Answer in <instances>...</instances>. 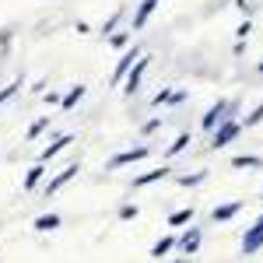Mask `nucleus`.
<instances>
[{
    "label": "nucleus",
    "mask_w": 263,
    "mask_h": 263,
    "mask_svg": "<svg viewBox=\"0 0 263 263\" xmlns=\"http://www.w3.org/2000/svg\"><path fill=\"white\" fill-rule=\"evenodd\" d=\"M232 112H235V102H224V99H218L214 105H211V109H207V112H203L200 126L214 134V130H218L221 123H228V120H232Z\"/></svg>",
    "instance_id": "obj_1"
},
{
    "label": "nucleus",
    "mask_w": 263,
    "mask_h": 263,
    "mask_svg": "<svg viewBox=\"0 0 263 263\" xmlns=\"http://www.w3.org/2000/svg\"><path fill=\"white\" fill-rule=\"evenodd\" d=\"M141 57H144V53H141V46H130V49H126V53L120 57L116 70H112V84H123V81H126V74H130V70L137 67V60H141Z\"/></svg>",
    "instance_id": "obj_2"
},
{
    "label": "nucleus",
    "mask_w": 263,
    "mask_h": 263,
    "mask_svg": "<svg viewBox=\"0 0 263 263\" xmlns=\"http://www.w3.org/2000/svg\"><path fill=\"white\" fill-rule=\"evenodd\" d=\"M239 134H242V123H235V120L221 123V126H218V130L211 134V147H214V151H221L224 144H232L235 137H239Z\"/></svg>",
    "instance_id": "obj_3"
},
{
    "label": "nucleus",
    "mask_w": 263,
    "mask_h": 263,
    "mask_svg": "<svg viewBox=\"0 0 263 263\" xmlns=\"http://www.w3.org/2000/svg\"><path fill=\"white\" fill-rule=\"evenodd\" d=\"M147 155H151V147H147V144H137V147H130V151H120V155H112V158H109V168L134 165V162H141V158H147Z\"/></svg>",
    "instance_id": "obj_4"
},
{
    "label": "nucleus",
    "mask_w": 263,
    "mask_h": 263,
    "mask_svg": "<svg viewBox=\"0 0 263 263\" xmlns=\"http://www.w3.org/2000/svg\"><path fill=\"white\" fill-rule=\"evenodd\" d=\"M200 242H203V232H200V228H186V232L179 235L182 256H190V260H193V256H197V249H200Z\"/></svg>",
    "instance_id": "obj_5"
},
{
    "label": "nucleus",
    "mask_w": 263,
    "mask_h": 263,
    "mask_svg": "<svg viewBox=\"0 0 263 263\" xmlns=\"http://www.w3.org/2000/svg\"><path fill=\"white\" fill-rule=\"evenodd\" d=\"M263 246V221H256L253 228H246V235H242V253L249 256V253H256Z\"/></svg>",
    "instance_id": "obj_6"
},
{
    "label": "nucleus",
    "mask_w": 263,
    "mask_h": 263,
    "mask_svg": "<svg viewBox=\"0 0 263 263\" xmlns=\"http://www.w3.org/2000/svg\"><path fill=\"white\" fill-rule=\"evenodd\" d=\"M147 63H151V57H141V60H137V67H134V70L126 74V81H123V91H130V95L137 91V84H141L144 70H147Z\"/></svg>",
    "instance_id": "obj_7"
},
{
    "label": "nucleus",
    "mask_w": 263,
    "mask_h": 263,
    "mask_svg": "<svg viewBox=\"0 0 263 263\" xmlns=\"http://www.w3.org/2000/svg\"><path fill=\"white\" fill-rule=\"evenodd\" d=\"M158 4H162V0H141V7H137V14H134V32H141L144 25H147V18L155 14Z\"/></svg>",
    "instance_id": "obj_8"
},
{
    "label": "nucleus",
    "mask_w": 263,
    "mask_h": 263,
    "mask_svg": "<svg viewBox=\"0 0 263 263\" xmlns=\"http://www.w3.org/2000/svg\"><path fill=\"white\" fill-rule=\"evenodd\" d=\"M242 211V200H228V203H218L214 211H211V218L214 221H228V218H235Z\"/></svg>",
    "instance_id": "obj_9"
},
{
    "label": "nucleus",
    "mask_w": 263,
    "mask_h": 263,
    "mask_svg": "<svg viewBox=\"0 0 263 263\" xmlns=\"http://www.w3.org/2000/svg\"><path fill=\"white\" fill-rule=\"evenodd\" d=\"M74 176H78V165H67L63 172H57L53 179L46 182V193H57V190H60V186H67V182L74 179Z\"/></svg>",
    "instance_id": "obj_10"
},
{
    "label": "nucleus",
    "mask_w": 263,
    "mask_h": 263,
    "mask_svg": "<svg viewBox=\"0 0 263 263\" xmlns=\"http://www.w3.org/2000/svg\"><path fill=\"white\" fill-rule=\"evenodd\" d=\"M67 144H74V137H70V134H67V137H60V141H53L49 147H42V151H39V162L46 165L49 158H53V155H60V151L67 147Z\"/></svg>",
    "instance_id": "obj_11"
},
{
    "label": "nucleus",
    "mask_w": 263,
    "mask_h": 263,
    "mask_svg": "<svg viewBox=\"0 0 263 263\" xmlns=\"http://www.w3.org/2000/svg\"><path fill=\"white\" fill-rule=\"evenodd\" d=\"M84 91H88V88H84V84H74V88H70V91H67V95H63L60 109H67V112H70V109H74V105H78V102L84 99Z\"/></svg>",
    "instance_id": "obj_12"
},
{
    "label": "nucleus",
    "mask_w": 263,
    "mask_h": 263,
    "mask_svg": "<svg viewBox=\"0 0 263 263\" xmlns=\"http://www.w3.org/2000/svg\"><path fill=\"white\" fill-rule=\"evenodd\" d=\"M42 176H46V165L35 162L32 168H28V176H25V182H21V186H25V190H35V186L42 182Z\"/></svg>",
    "instance_id": "obj_13"
},
{
    "label": "nucleus",
    "mask_w": 263,
    "mask_h": 263,
    "mask_svg": "<svg viewBox=\"0 0 263 263\" xmlns=\"http://www.w3.org/2000/svg\"><path fill=\"white\" fill-rule=\"evenodd\" d=\"M165 176H168V168H151V172H144V176H137V179H134V186H137V190H141V186H151V182H158V179H165Z\"/></svg>",
    "instance_id": "obj_14"
},
{
    "label": "nucleus",
    "mask_w": 263,
    "mask_h": 263,
    "mask_svg": "<svg viewBox=\"0 0 263 263\" xmlns=\"http://www.w3.org/2000/svg\"><path fill=\"white\" fill-rule=\"evenodd\" d=\"M197 218V211L193 207H182V211H176V214H168V228H179V224H190Z\"/></svg>",
    "instance_id": "obj_15"
},
{
    "label": "nucleus",
    "mask_w": 263,
    "mask_h": 263,
    "mask_svg": "<svg viewBox=\"0 0 263 263\" xmlns=\"http://www.w3.org/2000/svg\"><path fill=\"white\" fill-rule=\"evenodd\" d=\"M32 228L35 232H53V228H60V214H39Z\"/></svg>",
    "instance_id": "obj_16"
},
{
    "label": "nucleus",
    "mask_w": 263,
    "mask_h": 263,
    "mask_svg": "<svg viewBox=\"0 0 263 263\" xmlns=\"http://www.w3.org/2000/svg\"><path fill=\"white\" fill-rule=\"evenodd\" d=\"M172 246H179V239H176V235H165V239H158V242H155L151 256H155V260H162L165 253H172Z\"/></svg>",
    "instance_id": "obj_17"
},
{
    "label": "nucleus",
    "mask_w": 263,
    "mask_h": 263,
    "mask_svg": "<svg viewBox=\"0 0 263 263\" xmlns=\"http://www.w3.org/2000/svg\"><path fill=\"white\" fill-rule=\"evenodd\" d=\"M260 165H263L260 155H235L232 158V168H260Z\"/></svg>",
    "instance_id": "obj_18"
},
{
    "label": "nucleus",
    "mask_w": 263,
    "mask_h": 263,
    "mask_svg": "<svg viewBox=\"0 0 263 263\" xmlns=\"http://www.w3.org/2000/svg\"><path fill=\"white\" fill-rule=\"evenodd\" d=\"M190 144H193V137H190V134H179L176 144H168V155H179V151H186Z\"/></svg>",
    "instance_id": "obj_19"
},
{
    "label": "nucleus",
    "mask_w": 263,
    "mask_h": 263,
    "mask_svg": "<svg viewBox=\"0 0 263 263\" xmlns=\"http://www.w3.org/2000/svg\"><path fill=\"white\" fill-rule=\"evenodd\" d=\"M203 179H207V172H193V176H179L176 182H179V186H200Z\"/></svg>",
    "instance_id": "obj_20"
},
{
    "label": "nucleus",
    "mask_w": 263,
    "mask_h": 263,
    "mask_svg": "<svg viewBox=\"0 0 263 263\" xmlns=\"http://www.w3.org/2000/svg\"><path fill=\"white\" fill-rule=\"evenodd\" d=\"M18 91H21V81L7 84V88H0V105H4V102H11V99H14V95H18Z\"/></svg>",
    "instance_id": "obj_21"
},
{
    "label": "nucleus",
    "mask_w": 263,
    "mask_h": 263,
    "mask_svg": "<svg viewBox=\"0 0 263 263\" xmlns=\"http://www.w3.org/2000/svg\"><path fill=\"white\" fill-rule=\"evenodd\" d=\"M256 123H263V102H260V105H256V109H253V112H249V116L242 120V126H256Z\"/></svg>",
    "instance_id": "obj_22"
},
{
    "label": "nucleus",
    "mask_w": 263,
    "mask_h": 263,
    "mask_svg": "<svg viewBox=\"0 0 263 263\" xmlns=\"http://www.w3.org/2000/svg\"><path fill=\"white\" fill-rule=\"evenodd\" d=\"M46 126H49V116H42V120H35L32 126H28V141H32V137H39V134L46 130Z\"/></svg>",
    "instance_id": "obj_23"
},
{
    "label": "nucleus",
    "mask_w": 263,
    "mask_h": 263,
    "mask_svg": "<svg viewBox=\"0 0 263 263\" xmlns=\"http://www.w3.org/2000/svg\"><path fill=\"white\" fill-rule=\"evenodd\" d=\"M172 95H176V91H168V88H162V91H158V95H155V105H172Z\"/></svg>",
    "instance_id": "obj_24"
},
{
    "label": "nucleus",
    "mask_w": 263,
    "mask_h": 263,
    "mask_svg": "<svg viewBox=\"0 0 263 263\" xmlns=\"http://www.w3.org/2000/svg\"><path fill=\"white\" fill-rule=\"evenodd\" d=\"M249 32H253V21L246 18L242 25H239V28H235V39H239V42H246V35H249Z\"/></svg>",
    "instance_id": "obj_25"
},
{
    "label": "nucleus",
    "mask_w": 263,
    "mask_h": 263,
    "mask_svg": "<svg viewBox=\"0 0 263 263\" xmlns=\"http://www.w3.org/2000/svg\"><path fill=\"white\" fill-rule=\"evenodd\" d=\"M120 218H123V221L137 218V203H123V207H120Z\"/></svg>",
    "instance_id": "obj_26"
},
{
    "label": "nucleus",
    "mask_w": 263,
    "mask_h": 263,
    "mask_svg": "<svg viewBox=\"0 0 263 263\" xmlns=\"http://www.w3.org/2000/svg\"><path fill=\"white\" fill-rule=\"evenodd\" d=\"M109 42H112L116 49H123V46L130 42V32H116V35H109Z\"/></svg>",
    "instance_id": "obj_27"
},
{
    "label": "nucleus",
    "mask_w": 263,
    "mask_h": 263,
    "mask_svg": "<svg viewBox=\"0 0 263 263\" xmlns=\"http://www.w3.org/2000/svg\"><path fill=\"white\" fill-rule=\"evenodd\" d=\"M158 126H162V116H155V120H147V123H144V134H155Z\"/></svg>",
    "instance_id": "obj_28"
},
{
    "label": "nucleus",
    "mask_w": 263,
    "mask_h": 263,
    "mask_svg": "<svg viewBox=\"0 0 263 263\" xmlns=\"http://www.w3.org/2000/svg\"><path fill=\"white\" fill-rule=\"evenodd\" d=\"M120 18H123V11H120V14H112V18L105 21V28H102V32H112V28H116V21H120Z\"/></svg>",
    "instance_id": "obj_29"
},
{
    "label": "nucleus",
    "mask_w": 263,
    "mask_h": 263,
    "mask_svg": "<svg viewBox=\"0 0 263 263\" xmlns=\"http://www.w3.org/2000/svg\"><path fill=\"white\" fill-rule=\"evenodd\" d=\"M235 7H239L242 14H249V11H253V4H249V0H235Z\"/></svg>",
    "instance_id": "obj_30"
},
{
    "label": "nucleus",
    "mask_w": 263,
    "mask_h": 263,
    "mask_svg": "<svg viewBox=\"0 0 263 263\" xmlns=\"http://www.w3.org/2000/svg\"><path fill=\"white\" fill-rule=\"evenodd\" d=\"M172 263H193V260H190V256H179V260H172Z\"/></svg>",
    "instance_id": "obj_31"
},
{
    "label": "nucleus",
    "mask_w": 263,
    "mask_h": 263,
    "mask_svg": "<svg viewBox=\"0 0 263 263\" xmlns=\"http://www.w3.org/2000/svg\"><path fill=\"white\" fill-rule=\"evenodd\" d=\"M256 70H260V74H263V60H260V63H256Z\"/></svg>",
    "instance_id": "obj_32"
},
{
    "label": "nucleus",
    "mask_w": 263,
    "mask_h": 263,
    "mask_svg": "<svg viewBox=\"0 0 263 263\" xmlns=\"http://www.w3.org/2000/svg\"><path fill=\"white\" fill-rule=\"evenodd\" d=\"M260 221H263V218H260Z\"/></svg>",
    "instance_id": "obj_33"
}]
</instances>
